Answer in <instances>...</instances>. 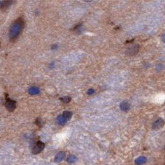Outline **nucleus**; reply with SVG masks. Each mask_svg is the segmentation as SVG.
<instances>
[{
	"label": "nucleus",
	"mask_w": 165,
	"mask_h": 165,
	"mask_svg": "<svg viewBox=\"0 0 165 165\" xmlns=\"http://www.w3.org/2000/svg\"><path fill=\"white\" fill-rule=\"evenodd\" d=\"M24 26L25 22L22 18H19L14 21L10 25L9 29L8 35L10 41H14L18 39L24 29Z\"/></svg>",
	"instance_id": "obj_1"
},
{
	"label": "nucleus",
	"mask_w": 165,
	"mask_h": 165,
	"mask_svg": "<svg viewBox=\"0 0 165 165\" xmlns=\"http://www.w3.org/2000/svg\"><path fill=\"white\" fill-rule=\"evenodd\" d=\"M5 106L9 112H13L16 108V102L8 97H7L6 101H5Z\"/></svg>",
	"instance_id": "obj_2"
},
{
	"label": "nucleus",
	"mask_w": 165,
	"mask_h": 165,
	"mask_svg": "<svg viewBox=\"0 0 165 165\" xmlns=\"http://www.w3.org/2000/svg\"><path fill=\"white\" fill-rule=\"evenodd\" d=\"M139 50V46L137 44H134L131 45L130 46H129V47L126 49V54L128 56H132L136 55Z\"/></svg>",
	"instance_id": "obj_3"
},
{
	"label": "nucleus",
	"mask_w": 165,
	"mask_h": 165,
	"mask_svg": "<svg viewBox=\"0 0 165 165\" xmlns=\"http://www.w3.org/2000/svg\"><path fill=\"white\" fill-rule=\"evenodd\" d=\"M45 146V144L44 143L41 141H38L36 143L34 146L32 148V153L34 154H38L40 152H42Z\"/></svg>",
	"instance_id": "obj_4"
},
{
	"label": "nucleus",
	"mask_w": 165,
	"mask_h": 165,
	"mask_svg": "<svg viewBox=\"0 0 165 165\" xmlns=\"http://www.w3.org/2000/svg\"><path fill=\"white\" fill-rule=\"evenodd\" d=\"M164 120L162 118H159L156 121H154L152 124V128L153 130H159L164 125Z\"/></svg>",
	"instance_id": "obj_5"
},
{
	"label": "nucleus",
	"mask_w": 165,
	"mask_h": 165,
	"mask_svg": "<svg viewBox=\"0 0 165 165\" xmlns=\"http://www.w3.org/2000/svg\"><path fill=\"white\" fill-rule=\"evenodd\" d=\"M65 157V153L64 152H59L57 153L54 157V162L55 163H60L61 162Z\"/></svg>",
	"instance_id": "obj_6"
},
{
	"label": "nucleus",
	"mask_w": 165,
	"mask_h": 165,
	"mask_svg": "<svg viewBox=\"0 0 165 165\" xmlns=\"http://www.w3.org/2000/svg\"><path fill=\"white\" fill-rule=\"evenodd\" d=\"M67 122V120L64 117L63 115H59L56 117V123L59 125H64Z\"/></svg>",
	"instance_id": "obj_7"
},
{
	"label": "nucleus",
	"mask_w": 165,
	"mask_h": 165,
	"mask_svg": "<svg viewBox=\"0 0 165 165\" xmlns=\"http://www.w3.org/2000/svg\"><path fill=\"white\" fill-rule=\"evenodd\" d=\"M12 1H0V9L5 10L12 5Z\"/></svg>",
	"instance_id": "obj_8"
},
{
	"label": "nucleus",
	"mask_w": 165,
	"mask_h": 165,
	"mask_svg": "<svg viewBox=\"0 0 165 165\" xmlns=\"http://www.w3.org/2000/svg\"><path fill=\"white\" fill-rule=\"evenodd\" d=\"M146 161H147V159L145 157L141 156V157H139L137 159H136L135 164L136 165H142L144 163H146Z\"/></svg>",
	"instance_id": "obj_9"
},
{
	"label": "nucleus",
	"mask_w": 165,
	"mask_h": 165,
	"mask_svg": "<svg viewBox=\"0 0 165 165\" xmlns=\"http://www.w3.org/2000/svg\"><path fill=\"white\" fill-rule=\"evenodd\" d=\"M120 108H121V110H123L124 112H126L129 109H130V105H129V103L128 102L123 101L121 103Z\"/></svg>",
	"instance_id": "obj_10"
},
{
	"label": "nucleus",
	"mask_w": 165,
	"mask_h": 165,
	"mask_svg": "<svg viewBox=\"0 0 165 165\" xmlns=\"http://www.w3.org/2000/svg\"><path fill=\"white\" fill-rule=\"evenodd\" d=\"M39 93V88L36 86L30 87L29 89V94L30 95H36Z\"/></svg>",
	"instance_id": "obj_11"
},
{
	"label": "nucleus",
	"mask_w": 165,
	"mask_h": 165,
	"mask_svg": "<svg viewBox=\"0 0 165 165\" xmlns=\"http://www.w3.org/2000/svg\"><path fill=\"white\" fill-rule=\"evenodd\" d=\"M76 161H77V157L75 155H73V154L69 155V156L66 158V162L69 164L74 163L76 162Z\"/></svg>",
	"instance_id": "obj_12"
},
{
	"label": "nucleus",
	"mask_w": 165,
	"mask_h": 165,
	"mask_svg": "<svg viewBox=\"0 0 165 165\" xmlns=\"http://www.w3.org/2000/svg\"><path fill=\"white\" fill-rule=\"evenodd\" d=\"M62 115L64 116L67 121H69V120H70V119L72 117V113L70 111H65Z\"/></svg>",
	"instance_id": "obj_13"
},
{
	"label": "nucleus",
	"mask_w": 165,
	"mask_h": 165,
	"mask_svg": "<svg viewBox=\"0 0 165 165\" xmlns=\"http://www.w3.org/2000/svg\"><path fill=\"white\" fill-rule=\"evenodd\" d=\"M61 100L62 101V102L64 103H69L71 101V97H69V96H65V97H62Z\"/></svg>",
	"instance_id": "obj_14"
},
{
	"label": "nucleus",
	"mask_w": 165,
	"mask_h": 165,
	"mask_svg": "<svg viewBox=\"0 0 165 165\" xmlns=\"http://www.w3.org/2000/svg\"><path fill=\"white\" fill-rule=\"evenodd\" d=\"M94 92H95V90L94 89H90L87 91V94L88 95H92L93 94H94Z\"/></svg>",
	"instance_id": "obj_15"
},
{
	"label": "nucleus",
	"mask_w": 165,
	"mask_h": 165,
	"mask_svg": "<svg viewBox=\"0 0 165 165\" xmlns=\"http://www.w3.org/2000/svg\"><path fill=\"white\" fill-rule=\"evenodd\" d=\"M35 123H36V125H38V126H41V124H42V121H41L40 118H38L35 121Z\"/></svg>",
	"instance_id": "obj_16"
}]
</instances>
